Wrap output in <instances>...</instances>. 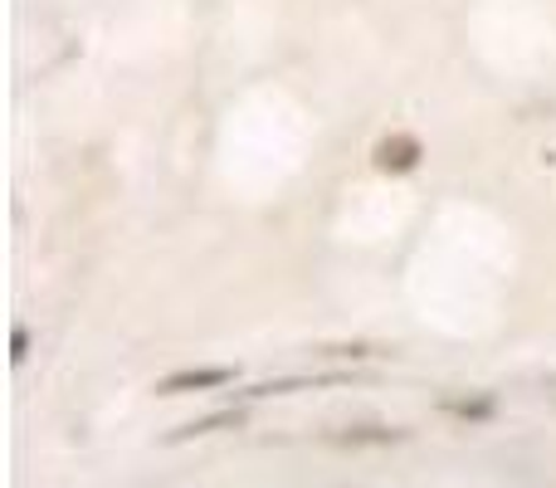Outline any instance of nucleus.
I'll list each match as a JSON object with an SVG mask.
<instances>
[{
    "label": "nucleus",
    "instance_id": "obj_1",
    "mask_svg": "<svg viewBox=\"0 0 556 488\" xmlns=\"http://www.w3.org/2000/svg\"><path fill=\"white\" fill-rule=\"evenodd\" d=\"M420 157H425L420 137H415V133H391V137H381V142H376V172H391V176L415 172V166H420Z\"/></svg>",
    "mask_w": 556,
    "mask_h": 488
},
{
    "label": "nucleus",
    "instance_id": "obj_2",
    "mask_svg": "<svg viewBox=\"0 0 556 488\" xmlns=\"http://www.w3.org/2000/svg\"><path fill=\"white\" fill-rule=\"evenodd\" d=\"M235 366H191V372H172L166 381H156L162 396H181V391H215V386H230Z\"/></svg>",
    "mask_w": 556,
    "mask_h": 488
},
{
    "label": "nucleus",
    "instance_id": "obj_3",
    "mask_svg": "<svg viewBox=\"0 0 556 488\" xmlns=\"http://www.w3.org/2000/svg\"><path fill=\"white\" fill-rule=\"evenodd\" d=\"M337 445H395V440H405V430H381V425H356V430H346V435H332Z\"/></svg>",
    "mask_w": 556,
    "mask_h": 488
},
{
    "label": "nucleus",
    "instance_id": "obj_4",
    "mask_svg": "<svg viewBox=\"0 0 556 488\" xmlns=\"http://www.w3.org/2000/svg\"><path fill=\"white\" fill-rule=\"evenodd\" d=\"M220 425H240V415H230V411H225V415H205V421H191L186 430H176L172 440H191V435H215Z\"/></svg>",
    "mask_w": 556,
    "mask_h": 488
},
{
    "label": "nucleus",
    "instance_id": "obj_5",
    "mask_svg": "<svg viewBox=\"0 0 556 488\" xmlns=\"http://www.w3.org/2000/svg\"><path fill=\"white\" fill-rule=\"evenodd\" d=\"M444 411L469 415V421H483V415H493V401H444Z\"/></svg>",
    "mask_w": 556,
    "mask_h": 488
},
{
    "label": "nucleus",
    "instance_id": "obj_6",
    "mask_svg": "<svg viewBox=\"0 0 556 488\" xmlns=\"http://www.w3.org/2000/svg\"><path fill=\"white\" fill-rule=\"evenodd\" d=\"M25 352H29V333H25V327H15V352H10V356H15V362H25Z\"/></svg>",
    "mask_w": 556,
    "mask_h": 488
}]
</instances>
